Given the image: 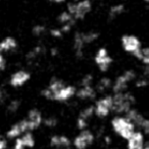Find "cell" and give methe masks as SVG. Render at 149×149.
<instances>
[{"mask_svg": "<svg viewBox=\"0 0 149 149\" xmlns=\"http://www.w3.org/2000/svg\"><path fill=\"white\" fill-rule=\"evenodd\" d=\"M136 103V98L131 92L124 91L112 95V112L116 114H126Z\"/></svg>", "mask_w": 149, "mask_h": 149, "instance_id": "6da1fadb", "label": "cell"}, {"mask_svg": "<svg viewBox=\"0 0 149 149\" xmlns=\"http://www.w3.org/2000/svg\"><path fill=\"white\" fill-rule=\"evenodd\" d=\"M110 126L112 131L124 140H128L137 128L124 114H116L114 118H112Z\"/></svg>", "mask_w": 149, "mask_h": 149, "instance_id": "7a4b0ae2", "label": "cell"}, {"mask_svg": "<svg viewBox=\"0 0 149 149\" xmlns=\"http://www.w3.org/2000/svg\"><path fill=\"white\" fill-rule=\"evenodd\" d=\"M66 10L74 17L76 21L84 19L92 10L91 0H79V1H72L68 4Z\"/></svg>", "mask_w": 149, "mask_h": 149, "instance_id": "3957f363", "label": "cell"}, {"mask_svg": "<svg viewBox=\"0 0 149 149\" xmlns=\"http://www.w3.org/2000/svg\"><path fill=\"white\" fill-rule=\"evenodd\" d=\"M120 44H122V48L124 49L125 52L131 54L138 59L141 49H142V44H141L140 39L137 36L126 34L120 38Z\"/></svg>", "mask_w": 149, "mask_h": 149, "instance_id": "277c9868", "label": "cell"}, {"mask_svg": "<svg viewBox=\"0 0 149 149\" xmlns=\"http://www.w3.org/2000/svg\"><path fill=\"white\" fill-rule=\"evenodd\" d=\"M137 78V74L134 70H127L123 74H120L118 77L116 78L112 82L111 90L113 93H118V92L127 91L128 86L131 82L135 81Z\"/></svg>", "mask_w": 149, "mask_h": 149, "instance_id": "5b68a950", "label": "cell"}, {"mask_svg": "<svg viewBox=\"0 0 149 149\" xmlns=\"http://www.w3.org/2000/svg\"><path fill=\"white\" fill-rule=\"evenodd\" d=\"M112 111V95L105 94L96 100L94 104V113L97 118H105Z\"/></svg>", "mask_w": 149, "mask_h": 149, "instance_id": "8992f818", "label": "cell"}, {"mask_svg": "<svg viewBox=\"0 0 149 149\" xmlns=\"http://www.w3.org/2000/svg\"><path fill=\"white\" fill-rule=\"evenodd\" d=\"M95 141V135L92 131L85 129L80 131V133L74 137L72 145L74 149H87Z\"/></svg>", "mask_w": 149, "mask_h": 149, "instance_id": "52a82bcc", "label": "cell"}, {"mask_svg": "<svg viewBox=\"0 0 149 149\" xmlns=\"http://www.w3.org/2000/svg\"><path fill=\"white\" fill-rule=\"evenodd\" d=\"M94 61L100 72H106L112 63V57L109 55V52L105 47H100L96 51Z\"/></svg>", "mask_w": 149, "mask_h": 149, "instance_id": "ba28073f", "label": "cell"}, {"mask_svg": "<svg viewBox=\"0 0 149 149\" xmlns=\"http://www.w3.org/2000/svg\"><path fill=\"white\" fill-rule=\"evenodd\" d=\"M31 79V74L28 70H19L15 72L9 78V85L13 88H21L28 83Z\"/></svg>", "mask_w": 149, "mask_h": 149, "instance_id": "9c48e42d", "label": "cell"}, {"mask_svg": "<svg viewBox=\"0 0 149 149\" xmlns=\"http://www.w3.org/2000/svg\"><path fill=\"white\" fill-rule=\"evenodd\" d=\"M76 92H77V88L72 85H64L54 94L53 96V101L60 102H68V100L72 99L74 96H76Z\"/></svg>", "mask_w": 149, "mask_h": 149, "instance_id": "30bf717a", "label": "cell"}, {"mask_svg": "<svg viewBox=\"0 0 149 149\" xmlns=\"http://www.w3.org/2000/svg\"><path fill=\"white\" fill-rule=\"evenodd\" d=\"M26 120H27L29 131L33 132V131L39 129L40 126L43 124V116H42V113L39 109L33 108L29 111L27 118H26Z\"/></svg>", "mask_w": 149, "mask_h": 149, "instance_id": "8fae6325", "label": "cell"}, {"mask_svg": "<svg viewBox=\"0 0 149 149\" xmlns=\"http://www.w3.org/2000/svg\"><path fill=\"white\" fill-rule=\"evenodd\" d=\"M29 128H28V124L26 118L19 120V122L13 124L10 128L8 129V131L6 132V138L9 140H15V139L21 137L24 133L28 132Z\"/></svg>", "mask_w": 149, "mask_h": 149, "instance_id": "7c38bea8", "label": "cell"}, {"mask_svg": "<svg viewBox=\"0 0 149 149\" xmlns=\"http://www.w3.org/2000/svg\"><path fill=\"white\" fill-rule=\"evenodd\" d=\"M143 131H135L127 140V149H142L145 145V136Z\"/></svg>", "mask_w": 149, "mask_h": 149, "instance_id": "4fadbf2b", "label": "cell"}, {"mask_svg": "<svg viewBox=\"0 0 149 149\" xmlns=\"http://www.w3.org/2000/svg\"><path fill=\"white\" fill-rule=\"evenodd\" d=\"M97 96V91L93 85L90 86H80V88L76 92V97L82 101H91Z\"/></svg>", "mask_w": 149, "mask_h": 149, "instance_id": "5bb4252c", "label": "cell"}, {"mask_svg": "<svg viewBox=\"0 0 149 149\" xmlns=\"http://www.w3.org/2000/svg\"><path fill=\"white\" fill-rule=\"evenodd\" d=\"M50 146L55 149H70L72 141L65 135H53L50 138Z\"/></svg>", "mask_w": 149, "mask_h": 149, "instance_id": "9a60e30c", "label": "cell"}, {"mask_svg": "<svg viewBox=\"0 0 149 149\" xmlns=\"http://www.w3.org/2000/svg\"><path fill=\"white\" fill-rule=\"evenodd\" d=\"M85 42L82 37V32H76L72 40V47H74V55L78 58H82L84 56V49H85Z\"/></svg>", "mask_w": 149, "mask_h": 149, "instance_id": "2e32d148", "label": "cell"}, {"mask_svg": "<svg viewBox=\"0 0 149 149\" xmlns=\"http://www.w3.org/2000/svg\"><path fill=\"white\" fill-rule=\"evenodd\" d=\"M17 42L13 37H5L0 41V52L1 53H8L15 51L17 48Z\"/></svg>", "mask_w": 149, "mask_h": 149, "instance_id": "e0dca14e", "label": "cell"}, {"mask_svg": "<svg viewBox=\"0 0 149 149\" xmlns=\"http://www.w3.org/2000/svg\"><path fill=\"white\" fill-rule=\"evenodd\" d=\"M125 116H126L135 126L138 127V128H141V127L143 126V124H144L145 120H146V118H144V116H143L138 109L133 108V107L131 108Z\"/></svg>", "mask_w": 149, "mask_h": 149, "instance_id": "ac0fdd59", "label": "cell"}, {"mask_svg": "<svg viewBox=\"0 0 149 149\" xmlns=\"http://www.w3.org/2000/svg\"><path fill=\"white\" fill-rule=\"evenodd\" d=\"M46 52V49L43 45H37L33 47L27 54H26V59L30 62H33L37 60L40 56H42Z\"/></svg>", "mask_w": 149, "mask_h": 149, "instance_id": "d6986e66", "label": "cell"}, {"mask_svg": "<svg viewBox=\"0 0 149 149\" xmlns=\"http://www.w3.org/2000/svg\"><path fill=\"white\" fill-rule=\"evenodd\" d=\"M112 87V81L108 77H102L95 86L97 93H105Z\"/></svg>", "mask_w": 149, "mask_h": 149, "instance_id": "ffe728a7", "label": "cell"}, {"mask_svg": "<svg viewBox=\"0 0 149 149\" xmlns=\"http://www.w3.org/2000/svg\"><path fill=\"white\" fill-rule=\"evenodd\" d=\"M125 10H126V6L123 3H116V4H113L109 7L108 17H109V19H114L120 15H122L125 13Z\"/></svg>", "mask_w": 149, "mask_h": 149, "instance_id": "44dd1931", "label": "cell"}, {"mask_svg": "<svg viewBox=\"0 0 149 149\" xmlns=\"http://www.w3.org/2000/svg\"><path fill=\"white\" fill-rule=\"evenodd\" d=\"M82 37L85 42L86 45H89L94 42H96L99 38V33L96 31H88V32H82Z\"/></svg>", "mask_w": 149, "mask_h": 149, "instance_id": "7402d4cb", "label": "cell"}, {"mask_svg": "<svg viewBox=\"0 0 149 149\" xmlns=\"http://www.w3.org/2000/svg\"><path fill=\"white\" fill-rule=\"evenodd\" d=\"M21 138H22V140H23L24 144H25L26 148H33V147L35 146L36 140L31 131H28V132L24 133L21 136Z\"/></svg>", "mask_w": 149, "mask_h": 149, "instance_id": "603a6c76", "label": "cell"}, {"mask_svg": "<svg viewBox=\"0 0 149 149\" xmlns=\"http://www.w3.org/2000/svg\"><path fill=\"white\" fill-rule=\"evenodd\" d=\"M57 22L60 25H65V24H74L76 19H74V17L68 10H64L58 15Z\"/></svg>", "mask_w": 149, "mask_h": 149, "instance_id": "cb8c5ba5", "label": "cell"}, {"mask_svg": "<svg viewBox=\"0 0 149 149\" xmlns=\"http://www.w3.org/2000/svg\"><path fill=\"white\" fill-rule=\"evenodd\" d=\"M93 116H95V113H94V105H88L81 110L78 118H81L83 120L89 122V120H91L93 118Z\"/></svg>", "mask_w": 149, "mask_h": 149, "instance_id": "d4e9b609", "label": "cell"}, {"mask_svg": "<svg viewBox=\"0 0 149 149\" xmlns=\"http://www.w3.org/2000/svg\"><path fill=\"white\" fill-rule=\"evenodd\" d=\"M21 101L17 99H13L10 101H8L7 103V106H6V110L9 112V113H15L17 110L21 108Z\"/></svg>", "mask_w": 149, "mask_h": 149, "instance_id": "484cf974", "label": "cell"}, {"mask_svg": "<svg viewBox=\"0 0 149 149\" xmlns=\"http://www.w3.org/2000/svg\"><path fill=\"white\" fill-rule=\"evenodd\" d=\"M138 60H140L144 65H149V47H142Z\"/></svg>", "mask_w": 149, "mask_h": 149, "instance_id": "4316f807", "label": "cell"}, {"mask_svg": "<svg viewBox=\"0 0 149 149\" xmlns=\"http://www.w3.org/2000/svg\"><path fill=\"white\" fill-rule=\"evenodd\" d=\"M46 32H47V28L44 25H41V24L35 25L33 27V29H32V34L35 37H41V36L45 35Z\"/></svg>", "mask_w": 149, "mask_h": 149, "instance_id": "83f0119b", "label": "cell"}, {"mask_svg": "<svg viewBox=\"0 0 149 149\" xmlns=\"http://www.w3.org/2000/svg\"><path fill=\"white\" fill-rule=\"evenodd\" d=\"M58 124V120L55 118V116H47V118H43V125L45 127L49 129H52V128H55Z\"/></svg>", "mask_w": 149, "mask_h": 149, "instance_id": "f1b7e54d", "label": "cell"}, {"mask_svg": "<svg viewBox=\"0 0 149 149\" xmlns=\"http://www.w3.org/2000/svg\"><path fill=\"white\" fill-rule=\"evenodd\" d=\"M149 85V80L147 78H145L144 76H142L139 79L135 80V86L139 89H143V88H146Z\"/></svg>", "mask_w": 149, "mask_h": 149, "instance_id": "f546056e", "label": "cell"}, {"mask_svg": "<svg viewBox=\"0 0 149 149\" xmlns=\"http://www.w3.org/2000/svg\"><path fill=\"white\" fill-rule=\"evenodd\" d=\"M94 82V77L91 74H85L83 78L81 79V83H80V86H90L93 85Z\"/></svg>", "mask_w": 149, "mask_h": 149, "instance_id": "4dcf8cb0", "label": "cell"}, {"mask_svg": "<svg viewBox=\"0 0 149 149\" xmlns=\"http://www.w3.org/2000/svg\"><path fill=\"white\" fill-rule=\"evenodd\" d=\"M49 34H50V36H51V37L55 38V39L61 38L62 36L64 35V34L62 33V31H61V29H60V28H52V29H50Z\"/></svg>", "mask_w": 149, "mask_h": 149, "instance_id": "1f68e13d", "label": "cell"}, {"mask_svg": "<svg viewBox=\"0 0 149 149\" xmlns=\"http://www.w3.org/2000/svg\"><path fill=\"white\" fill-rule=\"evenodd\" d=\"M8 100V93L4 87L0 86V104H3Z\"/></svg>", "mask_w": 149, "mask_h": 149, "instance_id": "d6a6232c", "label": "cell"}, {"mask_svg": "<svg viewBox=\"0 0 149 149\" xmlns=\"http://www.w3.org/2000/svg\"><path fill=\"white\" fill-rule=\"evenodd\" d=\"M25 148H26V146H25V144H24L21 137L15 139V144H13V146L11 149H25Z\"/></svg>", "mask_w": 149, "mask_h": 149, "instance_id": "836d02e7", "label": "cell"}, {"mask_svg": "<svg viewBox=\"0 0 149 149\" xmlns=\"http://www.w3.org/2000/svg\"><path fill=\"white\" fill-rule=\"evenodd\" d=\"M5 68H6V59H5L3 53L0 52V72H3Z\"/></svg>", "mask_w": 149, "mask_h": 149, "instance_id": "e575fe53", "label": "cell"}, {"mask_svg": "<svg viewBox=\"0 0 149 149\" xmlns=\"http://www.w3.org/2000/svg\"><path fill=\"white\" fill-rule=\"evenodd\" d=\"M141 129H142L143 133H144L145 135H148L149 136V120H145L144 124H143V126L141 127Z\"/></svg>", "mask_w": 149, "mask_h": 149, "instance_id": "d590c367", "label": "cell"}, {"mask_svg": "<svg viewBox=\"0 0 149 149\" xmlns=\"http://www.w3.org/2000/svg\"><path fill=\"white\" fill-rule=\"evenodd\" d=\"M6 148H7V140L0 136V149H6Z\"/></svg>", "mask_w": 149, "mask_h": 149, "instance_id": "8d00e7d4", "label": "cell"}, {"mask_svg": "<svg viewBox=\"0 0 149 149\" xmlns=\"http://www.w3.org/2000/svg\"><path fill=\"white\" fill-rule=\"evenodd\" d=\"M103 142H104V144L105 145H110L112 143V138H111V136H109V135H104V137H103Z\"/></svg>", "mask_w": 149, "mask_h": 149, "instance_id": "74e56055", "label": "cell"}, {"mask_svg": "<svg viewBox=\"0 0 149 149\" xmlns=\"http://www.w3.org/2000/svg\"><path fill=\"white\" fill-rule=\"evenodd\" d=\"M143 76L149 80V65H145L143 70Z\"/></svg>", "mask_w": 149, "mask_h": 149, "instance_id": "f35d334b", "label": "cell"}, {"mask_svg": "<svg viewBox=\"0 0 149 149\" xmlns=\"http://www.w3.org/2000/svg\"><path fill=\"white\" fill-rule=\"evenodd\" d=\"M50 54H51L52 56H56L58 54V49L57 48H51V49H50Z\"/></svg>", "mask_w": 149, "mask_h": 149, "instance_id": "ab89813d", "label": "cell"}, {"mask_svg": "<svg viewBox=\"0 0 149 149\" xmlns=\"http://www.w3.org/2000/svg\"><path fill=\"white\" fill-rule=\"evenodd\" d=\"M52 1H54L55 3H62V2H65L66 0H52Z\"/></svg>", "mask_w": 149, "mask_h": 149, "instance_id": "60d3db41", "label": "cell"}, {"mask_svg": "<svg viewBox=\"0 0 149 149\" xmlns=\"http://www.w3.org/2000/svg\"><path fill=\"white\" fill-rule=\"evenodd\" d=\"M142 149H149V142L145 143L144 147H143V148H142Z\"/></svg>", "mask_w": 149, "mask_h": 149, "instance_id": "b9f144b4", "label": "cell"}, {"mask_svg": "<svg viewBox=\"0 0 149 149\" xmlns=\"http://www.w3.org/2000/svg\"><path fill=\"white\" fill-rule=\"evenodd\" d=\"M144 1H145L146 3H149V0H144Z\"/></svg>", "mask_w": 149, "mask_h": 149, "instance_id": "7bdbcfd3", "label": "cell"}]
</instances>
